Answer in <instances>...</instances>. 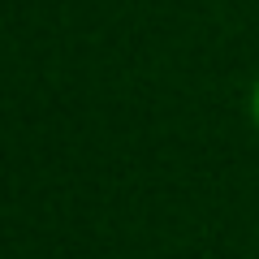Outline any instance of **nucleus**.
I'll use <instances>...</instances> for the list:
<instances>
[{"label": "nucleus", "mask_w": 259, "mask_h": 259, "mask_svg": "<svg viewBox=\"0 0 259 259\" xmlns=\"http://www.w3.org/2000/svg\"><path fill=\"white\" fill-rule=\"evenodd\" d=\"M250 117H255V125H259V82L250 87Z\"/></svg>", "instance_id": "f257e3e1"}]
</instances>
